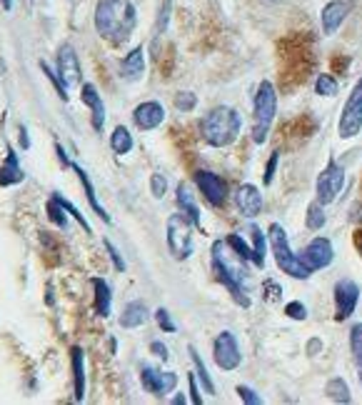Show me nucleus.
<instances>
[{"label":"nucleus","mask_w":362,"mask_h":405,"mask_svg":"<svg viewBox=\"0 0 362 405\" xmlns=\"http://www.w3.org/2000/svg\"><path fill=\"white\" fill-rule=\"evenodd\" d=\"M137 25V13L130 0H98L95 30L108 43H125Z\"/></svg>","instance_id":"nucleus-1"},{"label":"nucleus","mask_w":362,"mask_h":405,"mask_svg":"<svg viewBox=\"0 0 362 405\" xmlns=\"http://www.w3.org/2000/svg\"><path fill=\"white\" fill-rule=\"evenodd\" d=\"M212 270L218 275V281L230 290V296H233V300L238 303L240 308H250L253 305L245 288L247 263L240 261L238 255L233 253V248L227 245L225 241L212 243Z\"/></svg>","instance_id":"nucleus-2"},{"label":"nucleus","mask_w":362,"mask_h":405,"mask_svg":"<svg viewBox=\"0 0 362 405\" xmlns=\"http://www.w3.org/2000/svg\"><path fill=\"white\" fill-rule=\"evenodd\" d=\"M242 118L230 105H218L212 108L203 120H200V133L210 148H227L240 138Z\"/></svg>","instance_id":"nucleus-3"},{"label":"nucleus","mask_w":362,"mask_h":405,"mask_svg":"<svg viewBox=\"0 0 362 405\" xmlns=\"http://www.w3.org/2000/svg\"><path fill=\"white\" fill-rule=\"evenodd\" d=\"M267 238H270V250H273V255H275V263H278V268H280L285 275H290V278H295V281H308L310 275L315 273L308 263L302 261L300 255L293 253L285 228H282L280 223H273V226H270Z\"/></svg>","instance_id":"nucleus-4"},{"label":"nucleus","mask_w":362,"mask_h":405,"mask_svg":"<svg viewBox=\"0 0 362 405\" xmlns=\"http://www.w3.org/2000/svg\"><path fill=\"white\" fill-rule=\"evenodd\" d=\"M275 113H278V90L270 80H262L258 85L253 103V140L258 145H262L270 138Z\"/></svg>","instance_id":"nucleus-5"},{"label":"nucleus","mask_w":362,"mask_h":405,"mask_svg":"<svg viewBox=\"0 0 362 405\" xmlns=\"http://www.w3.org/2000/svg\"><path fill=\"white\" fill-rule=\"evenodd\" d=\"M192 223L185 213H172L168 218V248H170L172 258L185 261L192 255Z\"/></svg>","instance_id":"nucleus-6"},{"label":"nucleus","mask_w":362,"mask_h":405,"mask_svg":"<svg viewBox=\"0 0 362 405\" xmlns=\"http://www.w3.org/2000/svg\"><path fill=\"white\" fill-rule=\"evenodd\" d=\"M362 131V78L355 83V88L350 90L348 100L342 105L340 113V123H337V133L342 140L357 138Z\"/></svg>","instance_id":"nucleus-7"},{"label":"nucleus","mask_w":362,"mask_h":405,"mask_svg":"<svg viewBox=\"0 0 362 405\" xmlns=\"http://www.w3.org/2000/svg\"><path fill=\"white\" fill-rule=\"evenodd\" d=\"M345 180H348L345 168H340L335 160L330 158L328 165H325L322 173L317 175V183H315V193H317V200H320L322 206H330V203H335V200L340 198L342 188H345Z\"/></svg>","instance_id":"nucleus-8"},{"label":"nucleus","mask_w":362,"mask_h":405,"mask_svg":"<svg viewBox=\"0 0 362 405\" xmlns=\"http://www.w3.org/2000/svg\"><path fill=\"white\" fill-rule=\"evenodd\" d=\"M212 355H215V363H218L220 371H235L240 363H242V353H240L238 338L230 333V330H223L218 338H215V345H212Z\"/></svg>","instance_id":"nucleus-9"},{"label":"nucleus","mask_w":362,"mask_h":405,"mask_svg":"<svg viewBox=\"0 0 362 405\" xmlns=\"http://www.w3.org/2000/svg\"><path fill=\"white\" fill-rule=\"evenodd\" d=\"M195 183H198L200 193L205 195V200L210 203L212 208L225 206L227 200V180L223 175L212 171H198L195 173Z\"/></svg>","instance_id":"nucleus-10"},{"label":"nucleus","mask_w":362,"mask_h":405,"mask_svg":"<svg viewBox=\"0 0 362 405\" xmlns=\"http://www.w3.org/2000/svg\"><path fill=\"white\" fill-rule=\"evenodd\" d=\"M360 303V285L352 278H340L335 283V310L337 320H348Z\"/></svg>","instance_id":"nucleus-11"},{"label":"nucleus","mask_w":362,"mask_h":405,"mask_svg":"<svg viewBox=\"0 0 362 405\" xmlns=\"http://www.w3.org/2000/svg\"><path fill=\"white\" fill-rule=\"evenodd\" d=\"M300 258L308 263L313 270L328 268V265H332V261H335L332 241H330V238H313V241L305 245V250L300 253Z\"/></svg>","instance_id":"nucleus-12"},{"label":"nucleus","mask_w":362,"mask_h":405,"mask_svg":"<svg viewBox=\"0 0 362 405\" xmlns=\"http://www.w3.org/2000/svg\"><path fill=\"white\" fill-rule=\"evenodd\" d=\"M58 76L68 90L80 85V61H78L73 45H68V43L58 50Z\"/></svg>","instance_id":"nucleus-13"},{"label":"nucleus","mask_w":362,"mask_h":405,"mask_svg":"<svg viewBox=\"0 0 362 405\" xmlns=\"http://www.w3.org/2000/svg\"><path fill=\"white\" fill-rule=\"evenodd\" d=\"M140 383H143L145 391L152 393L155 398H163V395L175 391L178 375H175V373H163V371H157V368H143Z\"/></svg>","instance_id":"nucleus-14"},{"label":"nucleus","mask_w":362,"mask_h":405,"mask_svg":"<svg viewBox=\"0 0 362 405\" xmlns=\"http://www.w3.org/2000/svg\"><path fill=\"white\" fill-rule=\"evenodd\" d=\"M235 206H238L240 215L258 218L262 213V208H265V198H262V193H260L258 186L245 183V186H240L238 193H235Z\"/></svg>","instance_id":"nucleus-15"},{"label":"nucleus","mask_w":362,"mask_h":405,"mask_svg":"<svg viewBox=\"0 0 362 405\" xmlns=\"http://www.w3.org/2000/svg\"><path fill=\"white\" fill-rule=\"evenodd\" d=\"M350 13V0H330L328 6L322 8L320 13V25L325 35H335L340 25L345 23Z\"/></svg>","instance_id":"nucleus-16"},{"label":"nucleus","mask_w":362,"mask_h":405,"mask_svg":"<svg viewBox=\"0 0 362 405\" xmlns=\"http://www.w3.org/2000/svg\"><path fill=\"white\" fill-rule=\"evenodd\" d=\"M133 118H135V125L140 131H155L157 125L165 120V108L157 100H145L135 108Z\"/></svg>","instance_id":"nucleus-17"},{"label":"nucleus","mask_w":362,"mask_h":405,"mask_svg":"<svg viewBox=\"0 0 362 405\" xmlns=\"http://www.w3.org/2000/svg\"><path fill=\"white\" fill-rule=\"evenodd\" d=\"M80 98H82V103L90 108V116H93V128H95V131H103L105 103H103V98H100V93H98V88L93 85V83H85L82 90H80Z\"/></svg>","instance_id":"nucleus-18"},{"label":"nucleus","mask_w":362,"mask_h":405,"mask_svg":"<svg viewBox=\"0 0 362 405\" xmlns=\"http://www.w3.org/2000/svg\"><path fill=\"white\" fill-rule=\"evenodd\" d=\"M120 76H123V80H128V83H135L145 76V50H143V45H137V48H133L128 55H125L123 63H120Z\"/></svg>","instance_id":"nucleus-19"},{"label":"nucleus","mask_w":362,"mask_h":405,"mask_svg":"<svg viewBox=\"0 0 362 405\" xmlns=\"http://www.w3.org/2000/svg\"><path fill=\"white\" fill-rule=\"evenodd\" d=\"M175 200H178L180 210H183L188 218L195 223V228H203V220H200V208L198 203H195V198H192V190L190 186L185 183V180H180L178 183V190H175Z\"/></svg>","instance_id":"nucleus-20"},{"label":"nucleus","mask_w":362,"mask_h":405,"mask_svg":"<svg viewBox=\"0 0 362 405\" xmlns=\"http://www.w3.org/2000/svg\"><path fill=\"white\" fill-rule=\"evenodd\" d=\"M148 305H145L143 300H133L125 305L123 316H120V325H123L125 330H133V328H140V325L148 323Z\"/></svg>","instance_id":"nucleus-21"},{"label":"nucleus","mask_w":362,"mask_h":405,"mask_svg":"<svg viewBox=\"0 0 362 405\" xmlns=\"http://www.w3.org/2000/svg\"><path fill=\"white\" fill-rule=\"evenodd\" d=\"M25 178V173H23L21 163H18V155H15L10 148H8V155H5V165L0 168V186H15V183H21Z\"/></svg>","instance_id":"nucleus-22"},{"label":"nucleus","mask_w":362,"mask_h":405,"mask_svg":"<svg viewBox=\"0 0 362 405\" xmlns=\"http://www.w3.org/2000/svg\"><path fill=\"white\" fill-rule=\"evenodd\" d=\"M93 288H95V313L100 318L110 316V303H113V293H110V285L103 278H93Z\"/></svg>","instance_id":"nucleus-23"},{"label":"nucleus","mask_w":362,"mask_h":405,"mask_svg":"<svg viewBox=\"0 0 362 405\" xmlns=\"http://www.w3.org/2000/svg\"><path fill=\"white\" fill-rule=\"evenodd\" d=\"M73 171L78 173V178H80V183H82V188H85V195H88V203H90V208L95 210V215L98 218H103L105 223H110V215L105 213V208L98 203V195H95V188H93V183H90V178H88V173L82 171L80 165H70Z\"/></svg>","instance_id":"nucleus-24"},{"label":"nucleus","mask_w":362,"mask_h":405,"mask_svg":"<svg viewBox=\"0 0 362 405\" xmlns=\"http://www.w3.org/2000/svg\"><path fill=\"white\" fill-rule=\"evenodd\" d=\"M70 360H73V378H76V400L80 403L85 398V363H82L80 348L70 351Z\"/></svg>","instance_id":"nucleus-25"},{"label":"nucleus","mask_w":362,"mask_h":405,"mask_svg":"<svg viewBox=\"0 0 362 405\" xmlns=\"http://www.w3.org/2000/svg\"><path fill=\"white\" fill-rule=\"evenodd\" d=\"M250 230V235H253V250H255V268H265V255H267V243H270V238H265V233H262V228H258L253 223V226L247 228Z\"/></svg>","instance_id":"nucleus-26"},{"label":"nucleus","mask_w":362,"mask_h":405,"mask_svg":"<svg viewBox=\"0 0 362 405\" xmlns=\"http://www.w3.org/2000/svg\"><path fill=\"white\" fill-rule=\"evenodd\" d=\"M110 148L115 155H125V153L133 151V133L125 128V125H117L113 135H110Z\"/></svg>","instance_id":"nucleus-27"},{"label":"nucleus","mask_w":362,"mask_h":405,"mask_svg":"<svg viewBox=\"0 0 362 405\" xmlns=\"http://www.w3.org/2000/svg\"><path fill=\"white\" fill-rule=\"evenodd\" d=\"M350 351H352V360H355L357 378L362 383V323H355L350 328Z\"/></svg>","instance_id":"nucleus-28"},{"label":"nucleus","mask_w":362,"mask_h":405,"mask_svg":"<svg viewBox=\"0 0 362 405\" xmlns=\"http://www.w3.org/2000/svg\"><path fill=\"white\" fill-rule=\"evenodd\" d=\"M325 393H328V398L335 400V403H350V400H352V395H350V385L345 383V378L328 380Z\"/></svg>","instance_id":"nucleus-29"},{"label":"nucleus","mask_w":362,"mask_h":405,"mask_svg":"<svg viewBox=\"0 0 362 405\" xmlns=\"http://www.w3.org/2000/svg\"><path fill=\"white\" fill-rule=\"evenodd\" d=\"M190 358H192V365H195V373H198L200 383L205 388V393L207 395H215V383H212L210 373H207L205 363H203V358H200V353L195 351V348H190Z\"/></svg>","instance_id":"nucleus-30"},{"label":"nucleus","mask_w":362,"mask_h":405,"mask_svg":"<svg viewBox=\"0 0 362 405\" xmlns=\"http://www.w3.org/2000/svg\"><path fill=\"white\" fill-rule=\"evenodd\" d=\"M325 220H328V215H325V206H322L320 200L310 203L308 213H305V223H308L310 230H320V228H325Z\"/></svg>","instance_id":"nucleus-31"},{"label":"nucleus","mask_w":362,"mask_h":405,"mask_svg":"<svg viewBox=\"0 0 362 405\" xmlns=\"http://www.w3.org/2000/svg\"><path fill=\"white\" fill-rule=\"evenodd\" d=\"M225 243H227L230 248H233V253L238 255L240 261H245V263H253V261H255V250H253L250 245H247V243L242 241L240 235H235V233H233V235H227Z\"/></svg>","instance_id":"nucleus-32"},{"label":"nucleus","mask_w":362,"mask_h":405,"mask_svg":"<svg viewBox=\"0 0 362 405\" xmlns=\"http://www.w3.org/2000/svg\"><path fill=\"white\" fill-rule=\"evenodd\" d=\"M337 90H340V85H337V80L330 73H320L317 76V80H315V93L317 96H328V98H335L337 96Z\"/></svg>","instance_id":"nucleus-33"},{"label":"nucleus","mask_w":362,"mask_h":405,"mask_svg":"<svg viewBox=\"0 0 362 405\" xmlns=\"http://www.w3.org/2000/svg\"><path fill=\"white\" fill-rule=\"evenodd\" d=\"M65 213H68V210H65V208L58 203V198L53 195V198L48 200V218L53 220V223L60 228V230H65V228H68V215H65Z\"/></svg>","instance_id":"nucleus-34"},{"label":"nucleus","mask_w":362,"mask_h":405,"mask_svg":"<svg viewBox=\"0 0 362 405\" xmlns=\"http://www.w3.org/2000/svg\"><path fill=\"white\" fill-rule=\"evenodd\" d=\"M195 105H198V98H195V93H190V90H183V93L175 96V108H178L180 113H190V110H195Z\"/></svg>","instance_id":"nucleus-35"},{"label":"nucleus","mask_w":362,"mask_h":405,"mask_svg":"<svg viewBox=\"0 0 362 405\" xmlns=\"http://www.w3.org/2000/svg\"><path fill=\"white\" fill-rule=\"evenodd\" d=\"M41 70H43V73H45V78H48V80L55 85V90H58V96H60L63 100H68V88H65V85H63L60 76H55L53 70L48 68V63H45V61H41Z\"/></svg>","instance_id":"nucleus-36"},{"label":"nucleus","mask_w":362,"mask_h":405,"mask_svg":"<svg viewBox=\"0 0 362 405\" xmlns=\"http://www.w3.org/2000/svg\"><path fill=\"white\" fill-rule=\"evenodd\" d=\"M285 316L293 318V320H305V318H308V305H305V303H300V300L287 303V305H285Z\"/></svg>","instance_id":"nucleus-37"},{"label":"nucleus","mask_w":362,"mask_h":405,"mask_svg":"<svg viewBox=\"0 0 362 405\" xmlns=\"http://www.w3.org/2000/svg\"><path fill=\"white\" fill-rule=\"evenodd\" d=\"M150 190L157 200L165 195V190H168V178H165L163 173H152L150 175Z\"/></svg>","instance_id":"nucleus-38"},{"label":"nucleus","mask_w":362,"mask_h":405,"mask_svg":"<svg viewBox=\"0 0 362 405\" xmlns=\"http://www.w3.org/2000/svg\"><path fill=\"white\" fill-rule=\"evenodd\" d=\"M55 198H58V203H60V206L65 208V210H68V213L73 215V218H76V220H78V223H80L82 228H85V233H90V223H88V220H85V218H82V213H80V210H78V208L73 206V203H70V200L60 198V195H55Z\"/></svg>","instance_id":"nucleus-39"},{"label":"nucleus","mask_w":362,"mask_h":405,"mask_svg":"<svg viewBox=\"0 0 362 405\" xmlns=\"http://www.w3.org/2000/svg\"><path fill=\"white\" fill-rule=\"evenodd\" d=\"M278 163H280V151H275L273 155H270V160H267L265 173H262V180H265V186H270V183L275 180V171H278Z\"/></svg>","instance_id":"nucleus-40"},{"label":"nucleus","mask_w":362,"mask_h":405,"mask_svg":"<svg viewBox=\"0 0 362 405\" xmlns=\"http://www.w3.org/2000/svg\"><path fill=\"white\" fill-rule=\"evenodd\" d=\"M168 18H170V0H163V8H160V15H157L155 38H160V35H163V30L168 28Z\"/></svg>","instance_id":"nucleus-41"},{"label":"nucleus","mask_w":362,"mask_h":405,"mask_svg":"<svg viewBox=\"0 0 362 405\" xmlns=\"http://www.w3.org/2000/svg\"><path fill=\"white\" fill-rule=\"evenodd\" d=\"M155 320H157V325H160V330H165V333H175V323H172L170 313H168L165 308L155 310Z\"/></svg>","instance_id":"nucleus-42"},{"label":"nucleus","mask_w":362,"mask_h":405,"mask_svg":"<svg viewBox=\"0 0 362 405\" xmlns=\"http://www.w3.org/2000/svg\"><path fill=\"white\" fill-rule=\"evenodd\" d=\"M238 395H240V400H242V403H247V405H260V403H262V398H260L253 388H247V385H238Z\"/></svg>","instance_id":"nucleus-43"},{"label":"nucleus","mask_w":362,"mask_h":405,"mask_svg":"<svg viewBox=\"0 0 362 405\" xmlns=\"http://www.w3.org/2000/svg\"><path fill=\"white\" fill-rule=\"evenodd\" d=\"M262 296H267L270 300H280V296H282V288H280V283L278 281H265V285H262Z\"/></svg>","instance_id":"nucleus-44"},{"label":"nucleus","mask_w":362,"mask_h":405,"mask_svg":"<svg viewBox=\"0 0 362 405\" xmlns=\"http://www.w3.org/2000/svg\"><path fill=\"white\" fill-rule=\"evenodd\" d=\"M105 250H108L110 261H113V265H115V270H125V261L120 258V253H117V248L113 245L110 241H105Z\"/></svg>","instance_id":"nucleus-45"},{"label":"nucleus","mask_w":362,"mask_h":405,"mask_svg":"<svg viewBox=\"0 0 362 405\" xmlns=\"http://www.w3.org/2000/svg\"><path fill=\"white\" fill-rule=\"evenodd\" d=\"M150 353H155L160 360H168V355H170V351H168V345H163L160 340H152L150 343Z\"/></svg>","instance_id":"nucleus-46"},{"label":"nucleus","mask_w":362,"mask_h":405,"mask_svg":"<svg viewBox=\"0 0 362 405\" xmlns=\"http://www.w3.org/2000/svg\"><path fill=\"white\" fill-rule=\"evenodd\" d=\"M188 380H190V400L195 405H203V398H200V391H198V383H195V378L190 375Z\"/></svg>","instance_id":"nucleus-47"},{"label":"nucleus","mask_w":362,"mask_h":405,"mask_svg":"<svg viewBox=\"0 0 362 405\" xmlns=\"http://www.w3.org/2000/svg\"><path fill=\"white\" fill-rule=\"evenodd\" d=\"M21 145H23V148H27V145H30V138H27V131H25V128L21 131Z\"/></svg>","instance_id":"nucleus-48"},{"label":"nucleus","mask_w":362,"mask_h":405,"mask_svg":"<svg viewBox=\"0 0 362 405\" xmlns=\"http://www.w3.org/2000/svg\"><path fill=\"white\" fill-rule=\"evenodd\" d=\"M172 403H175V405H183V403H188V398H185V395H175V398H172Z\"/></svg>","instance_id":"nucleus-49"},{"label":"nucleus","mask_w":362,"mask_h":405,"mask_svg":"<svg viewBox=\"0 0 362 405\" xmlns=\"http://www.w3.org/2000/svg\"><path fill=\"white\" fill-rule=\"evenodd\" d=\"M0 6L5 8V10H10V8H13V0H0Z\"/></svg>","instance_id":"nucleus-50"},{"label":"nucleus","mask_w":362,"mask_h":405,"mask_svg":"<svg viewBox=\"0 0 362 405\" xmlns=\"http://www.w3.org/2000/svg\"><path fill=\"white\" fill-rule=\"evenodd\" d=\"M360 248H362V235H360Z\"/></svg>","instance_id":"nucleus-51"},{"label":"nucleus","mask_w":362,"mask_h":405,"mask_svg":"<svg viewBox=\"0 0 362 405\" xmlns=\"http://www.w3.org/2000/svg\"><path fill=\"white\" fill-rule=\"evenodd\" d=\"M273 3H275V0H273Z\"/></svg>","instance_id":"nucleus-52"}]
</instances>
